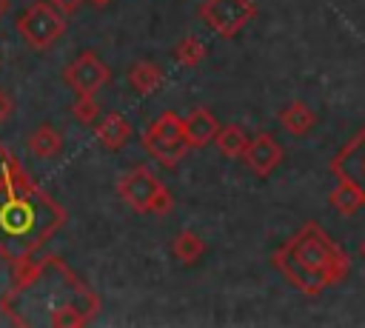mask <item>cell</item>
<instances>
[{
	"label": "cell",
	"mask_w": 365,
	"mask_h": 328,
	"mask_svg": "<svg viewBox=\"0 0 365 328\" xmlns=\"http://www.w3.org/2000/svg\"><path fill=\"white\" fill-rule=\"evenodd\" d=\"M0 308L23 328H80L100 311V297L66 265V260L48 254L14 265V280L0 297Z\"/></svg>",
	"instance_id": "cell-1"
},
{
	"label": "cell",
	"mask_w": 365,
	"mask_h": 328,
	"mask_svg": "<svg viewBox=\"0 0 365 328\" xmlns=\"http://www.w3.org/2000/svg\"><path fill=\"white\" fill-rule=\"evenodd\" d=\"M66 225V208L26 171L0 185V257L11 265L34 257Z\"/></svg>",
	"instance_id": "cell-2"
},
{
	"label": "cell",
	"mask_w": 365,
	"mask_h": 328,
	"mask_svg": "<svg viewBox=\"0 0 365 328\" xmlns=\"http://www.w3.org/2000/svg\"><path fill=\"white\" fill-rule=\"evenodd\" d=\"M271 265L299 294H308V297H317L339 285L351 271V260L345 248L336 240H331L325 228L314 220L305 222L271 254Z\"/></svg>",
	"instance_id": "cell-3"
},
{
	"label": "cell",
	"mask_w": 365,
	"mask_h": 328,
	"mask_svg": "<svg viewBox=\"0 0 365 328\" xmlns=\"http://www.w3.org/2000/svg\"><path fill=\"white\" fill-rule=\"evenodd\" d=\"M117 194L120 200L134 208L137 214H168L174 200L168 194V188L145 168V165H134L131 171H125L120 180H117Z\"/></svg>",
	"instance_id": "cell-4"
},
{
	"label": "cell",
	"mask_w": 365,
	"mask_h": 328,
	"mask_svg": "<svg viewBox=\"0 0 365 328\" xmlns=\"http://www.w3.org/2000/svg\"><path fill=\"white\" fill-rule=\"evenodd\" d=\"M17 31L29 48L46 51L66 34V14L57 11L51 3H31L17 17Z\"/></svg>",
	"instance_id": "cell-5"
},
{
	"label": "cell",
	"mask_w": 365,
	"mask_h": 328,
	"mask_svg": "<svg viewBox=\"0 0 365 328\" xmlns=\"http://www.w3.org/2000/svg\"><path fill=\"white\" fill-rule=\"evenodd\" d=\"M257 14L254 0H202L200 3V20L220 37L240 34Z\"/></svg>",
	"instance_id": "cell-6"
},
{
	"label": "cell",
	"mask_w": 365,
	"mask_h": 328,
	"mask_svg": "<svg viewBox=\"0 0 365 328\" xmlns=\"http://www.w3.org/2000/svg\"><path fill=\"white\" fill-rule=\"evenodd\" d=\"M108 80H111V68L100 60L97 51H80L63 68V83L74 94H97Z\"/></svg>",
	"instance_id": "cell-7"
},
{
	"label": "cell",
	"mask_w": 365,
	"mask_h": 328,
	"mask_svg": "<svg viewBox=\"0 0 365 328\" xmlns=\"http://www.w3.org/2000/svg\"><path fill=\"white\" fill-rule=\"evenodd\" d=\"M331 174L336 180L351 183L359 191L365 208V125L336 151V157L331 160Z\"/></svg>",
	"instance_id": "cell-8"
},
{
	"label": "cell",
	"mask_w": 365,
	"mask_h": 328,
	"mask_svg": "<svg viewBox=\"0 0 365 328\" xmlns=\"http://www.w3.org/2000/svg\"><path fill=\"white\" fill-rule=\"evenodd\" d=\"M242 160H245V165H248L257 177H268V174L279 165V160H282V145L277 143L274 134L259 131V134L248 137V143H245V148H242Z\"/></svg>",
	"instance_id": "cell-9"
},
{
	"label": "cell",
	"mask_w": 365,
	"mask_h": 328,
	"mask_svg": "<svg viewBox=\"0 0 365 328\" xmlns=\"http://www.w3.org/2000/svg\"><path fill=\"white\" fill-rule=\"evenodd\" d=\"M220 123L208 108H194L182 117V140L188 148H202L214 140Z\"/></svg>",
	"instance_id": "cell-10"
},
{
	"label": "cell",
	"mask_w": 365,
	"mask_h": 328,
	"mask_svg": "<svg viewBox=\"0 0 365 328\" xmlns=\"http://www.w3.org/2000/svg\"><path fill=\"white\" fill-rule=\"evenodd\" d=\"M140 143H143V148H145L160 165H165V168H174V165L188 154L185 140H165V137H157V134L148 131V128L143 131Z\"/></svg>",
	"instance_id": "cell-11"
},
{
	"label": "cell",
	"mask_w": 365,
	"mask_h": 328,
	"mask_svg": "<svg viewBox=\"0 0 365 328\" xmlns=\"http://www.w3.org/2000/svg\"><path fill=\"white\" fill-rule=\"evenodd\" d=\"M94 134L108 151H120L131 137V125L120 111H108L100 123H94Z\"/></svg>",
	"instance_id": "cell-12"
},
{
	"label": "cell",
	"mask_w": 365,
	"mask_h": 328,
	"mask_svg": "<svg viewBox=\"0 0 365 328\" xmlns=\"http://www.w3.org/2000/svg\"><path fill=\"white\" fill-rule=\"evenodd\" d=\"M128 86L140 97H148V94H154L163 86V68L157 63H151V60H137L128 68Z\"/></svg>",
	"instance_id": "cell-13"
},
{
	"label": "cell",
	"mask_w": 365,
	"mask_h": 328,
	"mask_svg": "<svg viewBox=\"0 0 365 328\" xmlns=\"http://www.w3.org/2000/svg\"><path fill=\"white\" fill-rule=\"evenodd\" d=\"M29 151H31L37 160H51V157H57V154L63 151V134H60L54 125L43 123L40 128H34V131L29 134Z\"/></svg>",
	"instance_id": "cell-14"
},
{
	"label": "cell",
	"mask_w": 365,
	"mask_h": 328,
	"mask_svg": "<svg viewBox=\"0 0 365 328\" xmlns=\"http://www.w3.org/2000/svg\"><path fill=\"white\" fill-rule=\"evenodd\" d=\"M279 123H282L291 134L302 137V134H308V131L317 125V114H314L302 100H294L291 106H285V108L279 111Z\"/></svg>",
	"instance_id": "cell-15"
},
{
	"label": "cell",
	"mask_w": 365,
	"mask_h": 328,
	"mask_svg": "<svg viewBox=\"0 0 365 328\" xmlns=\"http://www.w3.org/2000/svg\"><path fill=\"white\" fill-rule=\"evenodd\" d=\"M171 254L174 260H180L182 265H194L202 254H205V240L194 231H180L174 240H171Z\"/></svg>",
	"instance_id": "cell-16"
},
{
	"label": "cell",
	"mask_w": 365,
	"mask_h": 328,
	"mask_svg": "<svg viewBox=\"0 0 365 328\" xmlns=\"http://www.w3.org/2000/svg\"><path fill=\"white\" fill-rule=\"evenodd\" d=\"M214 140H217V148H220L222 157H242V148L248 143L245 131L240 125H234V123L231 125H220L217 134H214Z\"/></svg>",
	"instance_id": "cell-17"
},
{
	"label": "cell",
	"mask_w": 365,
	"mask_h": 328,
	"mask_svg": "<svg viewBox=\"0 0 365 328\" xmlns=\"http://www.w3.org/2000/svg\"><path fill=\"white\" fill-rule=\"evenodd\" d=\"M328 203H331L339 214H345V217H351V214H356V211L362 208V197H359V191H356L351 183H345V180L336 183V188L328 194Z\"/></svg>",
	"instance_id": "cell-18"
},
{
	"label": "cell",
	"mask_w": 365,
	"mask_h": 328,
	"mask_svg": "<svg viewBox=\"0 0 365 328\" xmlns=\"http://www.w3.org/2000/svg\"><path fill=\"white\" fill-rule=\"evenodd\" d=\"M174 60L180 63V66H185V68H194V66H200L202 63V57L208 54V48H205V43L202 40H197V37H182L177 46H174Z\"/></svg>",
	"instance_id": "cell-19"
},
{
	"label": "cell",
	"mask_w": 365,
	"mask_h": 328,
	"mask_svg": "<svg viewBox=\"0 0 365 328\" xmlns=\"http://www.w3.org/2000/svg\"><path fill=\"white\" fill-rule=\"evenodd\" d=\"M148 131H154L157 137H165V140H182V117L177 111H163L148 125Z\"/></svg>",
	"instance_id": "cell-20"
},
{
	"label": "cell",
	"mask_w": 365,
	"mask_h": 328,
	"mask_svg": "<svg viewBox=\"0 0 365 328\" xmlns=\"http://www.w3.org/2000/svg\"><path fill=\"white\" fill-rule=\"evenodd\" d=\"M97 114H100V106H97L94 94H77V100L71 103V117L80 125H94L97 123Z\"/></svg>",
	"instance_id": "cell-21"
},
{
	"label": "cell",
	"mask_w": 365,
	"mask_h": 328,
	"mask_svg": "<svg viewBox=\"0 0 365 328\" xmlns=\"http://www.w3.org/2000/svg\"><path fill=\"white\" fill-rule=\"evenodd\" d=\"M20 171H23V165H20L17 154H14L9 145L0 143V185H6L9 180H14Z\"/></svg>",
	"instance_id": "cell-22"
},
{
	"label": "cell",
	"mask_w": 365,
	"mask_h": 328,
	"mask_svg": "<svg viewBox=\"0 0 365 328\" xmlns=\"http://www.w3.org/2000/svg\"><path fill=\"white\" fill-rule=\"evenodd\" d=\"M11 114H14V97L6 88H0V123H6Z\"/></svg>",
	"instance_id": "cell-23"
},
{
	"label": "cell",
	"mask_w": 365,
	"mask_h": 328,
	"mask_svg": "<svg viewBox=\"0 0 365 328\" xmlns=\"http://www.w3.org/2000/svg\"><path fill=\"white\" fill-rule=\"evenodd\" d=\"M46 3H51V6H54L57 11H63V14H74L83 0H46Z\"/></svg>",
	"instance_id": "cell-24"
},
{
	"label": "cell",
	"mask_w": 365,
	"mask_h": 328,
	"mask_svg": "<svg viewBox=\"0 0 365 328\" xmlns=\"http://www.w3.org/2000/svg\"><path fill=\"white\" fill-rule=\"evenodd\" d=\"M6 11H9V0H0V20L6 17Z\"/></svg>",
	"instance_id": "cell-25"
},
{
	"label": "cell",
	"mask_w": 365,
	"mask_h": 328,
	"mask_svg": "<svg viewBox=\"0 0 365 328\" xmlns=\"http://www.w3.org/2000/svg\"><path fill=\"white\" fill-rule=\"evenodd\" d=\"M88 3H94V6H106V3H111V0H88Z\"/></svg>",
	"instance_id": "cell-26"
},
{
	"label": "cell",
	"mask_w": 365,
	"mask_h": 328,
	"mask_svg": "<svg viewBox=\"0 0 365 328\" xmlns=\"http://www.w3.org/2000/svg\"><path fill=\"white\" fill-rule=\"evenodd\" d=\"M359 254H362V260H365V240H362V245H359Z\"/></svg>",
	"instance_id": "cell-27"
}]
</instances>
